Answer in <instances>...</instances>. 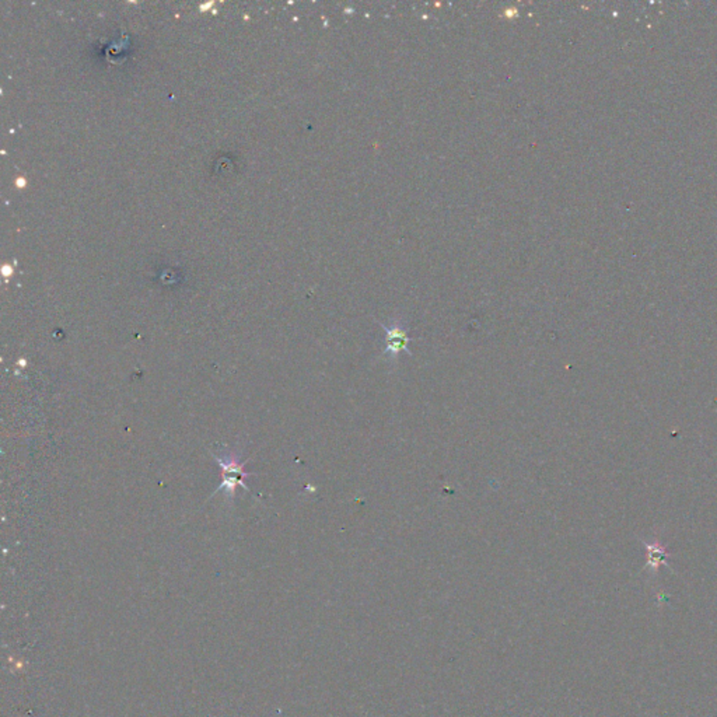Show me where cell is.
Returning a JSON list of instances; mask_svg holds the SVG:
<instances>
[{
	"instance_id": "1",
	"label": "cell",
	"mask_w": 717,
	"mask_h": 717,
	"mask_svg": "<svg viewBox=\"0 0 717 717\" xmlns=\"http://www.w3.org/2000/svg\"><path fill=\"white\" fill-rule=\"evenodd\" d=\"M238 454L237 452H223L222 457L216 455L215 454V458L218 460V462L221 464L222 469H223V482L221 485V488L216 491L215 493L219 492V491H224L227 493L228 496H233L234 494V491H235V487L240 484L244 489H248V487L243 482V478L248 477V474L244 472V464H241L238 461Z\"/></svg>"
},
{
	"instance_id": "2",
	"label": "cell",
	"mask_w": 717,
	"mask_h": 717,
	"mask_svg": "<svg viewBox=\"0 0 717 717\" xmlns=\"http://www.w3.org/2000/svg\"><path fill=\"white\" fill-rule=\"evenodd\" d=\"M408 342L406 338H403V335H398V332H395L394 335L390 336V348L391 351L394 352H400L401 349H405V344Z\"/></svg>"
}]
</instances>
